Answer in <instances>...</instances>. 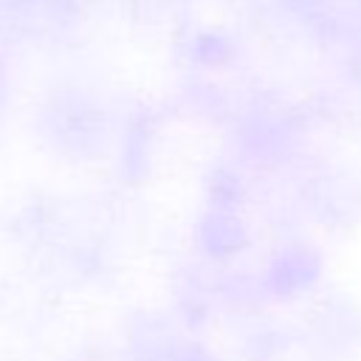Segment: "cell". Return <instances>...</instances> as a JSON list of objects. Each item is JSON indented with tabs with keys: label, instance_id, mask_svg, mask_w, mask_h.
Instances as JSON below:
<instances>
[]
</instances>
